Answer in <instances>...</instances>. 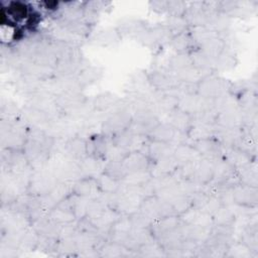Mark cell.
<instances>
[{"label":"cell","instance_id":"23","mask_svg":"<svg viewBox=\"0 0 258 258\" xmlns=\"http://www.w3.org/2000/svg\"><path fill=\"white\" fill-rule=\"evenodd\" d=\"M103 172L119 181H122L127 175V171L125 170L121 160H108L104 164Z\"/></svg>","mask_w":258,"mask_h":258},{"label":"cell","instance_id":"2","mask_svg":"<svg viewBox=\"0 0 258 258\" xmlns=\"http://www.w3.org/2000/svg\"><path fill=\"white\" fill-rule=\"evenodd\" d=\"M139 211L145 214L152 221L171 215H176L171 204L156 195H149L142 198Z\"/></svg>","mask_w":258,"mask_h":258},{"label":"cell","instance_id":"6","mask_svg":"<svg viewBox=\"0 0 258 258\" xmlns=\"http://www.w3.org/2000/svg\"><path fill=\"white\" fill-rule=\"evenodd\" d=\"M87 155L97 159L106 160L108 152L113 145L111 136L104 133L90 136L87 140Z\"/></svg>","mask_w":258,"mask_h":258},{"label":"cell","instance_id":"18","mask_svg":"<svg viewBox=\"0 0 258 258\" xmlns=\"http://www.w3.org/2000/svg\"><path fill=\"white\" fill-rule=\"evenodd\" d=\"M199 48L211 59L218 58L225 51V42L219 36L211 38L202 43Z\"/></svg>","mask_w":258,"mask_h":258},{"label":"cell","instance_id":"21","mask_svg":"<svg viewBox=\"0 0 258 258\" xmlns=\"http://www.w3.org/2000/svg\"><path fill=\"white\" fill-rule=\"evenodd\" d=\"M104 161V160H101V159H97V158H94L92 156H85L84 158H82L79 162V165H80V168H81V171L85 172L87 175L89 176H95V174H97L99 171L103 172V168H104V165L102 166L101 165V162Z\"/></svg>","mask_w":258,"mask_h":258},{"label":"cell","instance_id":"4","mask_svg":"<svg viewBox=\"0 0 258 258\" xmlns=\"http://www.w3.org/2000/svg\"><path fill=\"white\" fill-rule=\"evenodd\" d=\"M158 123L157 117L150 110L142 108L132 116V122L129 128L135 135L147 136Z\"/></svg>","mask_w":258,"mask_h":258},{"label":"cell","instance_id":"27","mask_svg":"<svg viewBox=\"0 0 258 258\" xmlns=\"http://www.w3.org/2000/svg\"><path fill=\"white\" fill-rule=\"evenodd\" d=\"M118 101V98L116 95L111 93H104L96 97L94 101V106L99 111H104L116 104Z\"/></svg>","mask_w":258,"mask_h":258},{"label":"cell","instance_id":"16","mask_svg":"<svg viewBox=\"0 0 258 258\" xmlns=\"http://www.w3.org/2000/svg\"><path fill=\"white\" fill-rule=\"evenodd\" d=\"M169 113L168 123H170L178 132L186 134L191 126V115L178 108L171 110Z\"/></svg>","mask_w":258,"mask_h":258},{"label":"cell","instance_id":"11","mask_svg":"<svg viewBox=\"0 0 258 258\" xmlns=\"http://www.w3.org/2000/svg\"><path fill=\"white\" fill-rule=\"evenodd\" d=\"M179 132L168 122H159L152 131L147 135V138L150 140L170 143L176 139V136Z\"/></svg>","mask_w":258,"mask_h":258},{"label":"cell","instance_id":"8","mask_svg":"<svg viewBox=\"0 0 258 258\" xmlns=\"http://www.w3.org/2000/svg\"><path fill=\"white\" fill-rule=\"evenodd\" d=\"M121 162L128 173L149 170L151 161L142 150H129L122 157Z\"/></svg>","mask_w":258,"mask_h":258},{"label":"cell","instance_id":"17","mask_svg":"<svg viewBox=\"0 0 258 258\" xmlns=\"http://www.w3.org/2000/svg\"><path fill=\"white\" fill-rule=\"evenodd\" d=\"M170 41H171V44L174 47V49L177 50L178 52H189L192 49L198 47V46L197 47L194 46V44H196V43H195L191 35L188 32V28L184 31L174 34Z\"/></svg>","mask_w":258,"mask_h":258},{"label":"cell","instance_id":"25","mask_svg":"<svg viewBox=\"0 0 258 258\" xmlns=\"http://www.w3.org/2000/svg\"><path fill=\"white\" fill-rule=\"evenodd\" d=\"M169 67L171 70L178 73L194 67V64L188 52H178L170 58Z\"/></svg>","mask_w":258,"mask_h":258},{"label":"cell","instance_id":"5","mask_svg":"<svg viewBox=\"0 0 258 258\" xmlns=\"http://www.w3.org/2000/svg\"><path fill=\"white\" fill-rule=\"evenodd\" d=\"M132 122V115L127 110H119L110 115L103 123V133L108 136H113L128 129Z\"/></svg>","mask_w":258,"mask_h":258},{"label":"cell","instance_id":"12","mask_svg":"<svg viewBox=\"0 0 258 258\" xmlns=\"http://www.w3.org/2000/svg\"><path fill=\"white\" fill-rule=\"evenodd\" d=\"M214 179V162L206 159L200 158L197 162L196 171L194 175V181L201 186H206L211 183Z\"/></svg>","mask_w":258,"mask_h":258},{"label":"cell","instance_id":"3","mask_svg":"<svg viewBox=\"0 0 258 258\" xmlns=\"http://www.w3.org/2000/svg\"><path fill=\"white\" fill-rule=\"evenodd\" d=\"M57 183V177L51 172L36 170L28 177L26 192L35 197H44L48 195Z\"/></svg>","mask_w":258,"mask_h":258},{"label":"cell","instance_id":"10","mask_svg":"<svg viewBox=\"0 0 258 258\" xmlns=\"http://www.w3.org/2000/svg\"><path fill=\"white\" fill-rule=\"evenodd\" d=\"M72 192L78 197L87 198L90 200L97 199L99 195H101L97 177L95 176H83L79 178L73 185H72Z\"/></svg>","mask_w":258,"mask_h":258},{"label":"cell","instance_id":"19","mask_svg":"<svg viewBox=\"0 0 258 258\" xmlns=\"http://www.w3.org/2000/svg\"><path fill=\"white\" fill-rule=\"evenodd\" d=\"M67 154L73 159L81 160L85 156H87V141L83 138L75 137L68 141L66 145Z\"/></svg>","mask_w":258,"mask_h":258},{"label":"cell","instance_id":"22","mask_svg":"<svg viewBox=\"0 0 258 258\" xmlns=\"http://www.w3.org/2000/svg\"><path fill=\"white\" fill-rule=\"evenodd\" d=\"M215 130L212 125L205 124H191L186 135L188 138H191L194 141L209 138L215 136Z\"/></svg>","mask_w":258,"mask_h":258},{"label":"cell","instance_id":"9","mask_svg":"<svg viewBox=\"0 0 258 258\" xmlns=\"http://www.w3.org/2000/svg\"><path fill=\"white\" fill-rule=\"evenodd\" d=\"M232 202L240 207H255L257 205V187L241 182L235 183L231 187Z\"/></svg>","mask_w":258,"mask_h":258},{"label":"cell","instance_id":"15","mask_svg":"<svg viewBox=\"0 0 258 258\" xmlns=\"http://www.w3.org/2000/svg\"><path fill=\"white\" fill-rule=\"evenodd\" d=\"M144 152L147 154L150 161L152 162L165 155L171 154L173 152V148L170 143L148 139V142L146 143V151Z\"/></svg>","mask_w":258,"mask_h":258},{"label":"cell","instance_id":"7","mask_svg":"<svg viewBox=\"0 0 258 258\" xmlns=\"http://www.w3.org/2000/svg\"><path fill=\"white\" fill-rule=\"evenodd\" d=\"M192 145L203 158L213 162L224 157V147L215 136L196 140L192 142Z\"/></svg>","mask_w":258,"mask_h":258},{"label":"cell","instance_id":"28","mask_svg":"<svg viewBox=\"0 0 258 258\" xmlns=\"http://www.w3.org/2000/svg\"><path fill=\"white\" fill-rule=\"evenodd\" d=\"M186 3L180 0H171L166 1V11L169 16L174 17H183L186 11Z\"/></svg>","mask_w":258,"mask_h":258},{"label":"cell","instance_id":"24","mask_svg":"<svg viewBox=\"0 0 258 258\" xmlns=\"http://www.w3.org/2000/svg\"><path fill=\"white\" fill-rule=\"evenodd\" d=\"M213 225L215 226H233L235 223L234 213L226 206L221 207L213 216Z\"/></svg>","mask_w":258,"mask_h":258},{"label":"cell","instance_id":"20","mask_svg":"<svg viewBox=\"0 0 258 258\" xmlns=\"http://www.w3.org/2000/svg\"><path fill=\"white\" fill-rule=\"evenodd\" d=\"M97 182H98V187L101 195L116 194L119 191L121 186V181L112 178L111 176L105 174L104 172H102L97 176Z\"/></svg>","mask_w":258,"mask_h":258},{"label":"cell","instance_id":"1","mask_svg":"<svg viewBox=\"0 0 258 258\" xmlns=\"http://www.w3.org/2000/svg\"><path fill=\"white\" fill-rule=\"evenodd\" d=\"M230 89L231 84L226 80L217 75L208 74L198 82L197 94L204 99L217 100L225 96Z\"/></svg>","mask_w":258,"mask_h":258},{"label":"cell","instance_id":"26","mask_svg":"<svg viewBox=\"0 0 258 258\" xmlns=\"http://www.w3.org/2000/svg\"><path fill=\"white\" fill-rule=\"evenodd\" d=\"M6 14L10 15L14 20H22L28 16V7L23 2L13 1L9 3Z\"/></svg>","mask_w":258,"mask_h":258},{"label":"cell","instance_id":"29","mask_svg":"<svg viewBox=\"0 0 258 258\" xmlns=\"http://www.w3.org/2000/svg\"><path fill=\"white\" fill-rule=\"evenodd\" d=\"M150 5L155 11H166V1H153L150 2Z\"/></svg>","mask_w":258,"mask_h":258},{"label":"cell","instance_id":"13","mask_svg":"<svg viewBox=\"0 0 258 258\" xmlns=\"http://www.w3.org/2000/svg\"><path fill=\"white\" fill-rule=\"evenodd\" d=\"M148 80L154 88L161 92L174 90L180 83V80L177 77L166 75L162 72H152L148 76Z\"/></svg>","mask_w":258,"mask_h":258},{"label":"cell","instance_id":"14","mask_svg":"<svg viewBox=\"0 0 258 258\" xmlns=\"http://www.w3.org/2000/svg\"><path fill=\"white\" fill-rule=\"evenodd\" d=\"M175 160L177 161L178 165L190 161H196L200 158H202L199 151L194 147L192 144H186V143H180L177 144L173 148L172 152Z\"/></svg>","mask_w":258,"mask_h":258}]
</instances>
